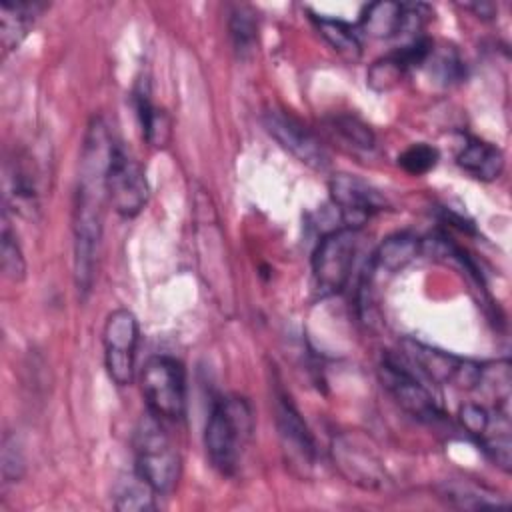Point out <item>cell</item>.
Returning a JSON list of instances; mask_svg holds the SVG:
<instances>
[{"mask_svg":"<svg viewBox=\"0 0 512 512\" xmlns=\"http://www.w3.org/2000/svg\"><path fill=\"white\" fill-rule=\"evenodd\" d=\"M316 22L320 34L324 40L346 60H358L362 52V44L356 32V26H352L346 20L330 18V16H312Z\"/></svg>","mask_w":512,"mask_h":512,"instance_id":"22","label":"cell"},{"mask_svg":"<svg viewBox=\"0 0 512 512\" xmlns=\"http://www.w3.org/2000/svg\"><path fill=\"white\" fill-rule=\"evenodd\" d=\"M134 102H136V114L140 120V128L148 144L160 148L170 138V118L166 112L156 108L150 100V84L148 80H140L134 90Z\"/></svg>","mask_w":512,"mask_h":512,"instance_id":"18","label":"cell"},{"mask_svg":"<svg viewBox=\"0 0 512 512\" xmlns=\"http://www.w3.org/2000/svg\"><path fill=\"white\" fill-rule=\"evenodd\" d=\"M134 470L158 492L168 494L178 480L180 458L162 420L152 412L140 418L134 432Z\"/></svg>","mask_w":512,"mask_h":512,"instance_id":"3","label":"cell"},{"mask_svg":"<svg viewBox=\"0 0 512 512\" xmlns=\"http://www.w3.org/2000/svg\"><path fill=\"white\" fill-rule=\"evenodd\" d=\"M48 8L38 0H2L0 2V40L4 52L20 46L38 16Z\"/></svg>","mask_w":512,"mask_h":512,"instance_id":"14","label":"cell"},{"mask_svg":"<svg viewBox=\"0 0 512 512\" xmlns=\"http://www.w3.org/2000/svg\"><path fill=\"white\" fill-rule=\"evenodd\" d=\"M466 8H470V10H474L478 16H482V18H490L492 14H494V6L492 4H486V2H480V4H468Z\"/></svg>","mask_w":512,"mask_h":512,"instance_id":"31","label":"cell"},{"mask_svg":"<svg viewBox=\"0 0 512 512\" xmlns=\"http://www.w3.org/2000/svg\"><path fill=\"white\" fill-rule=\"evenodd\" d=\"M24 470H26V462H24L22 446H20V442L14 434L6 432L4 438H2V478H4V484L18 482L24 476Z\"/></svg>","mask_w":512,"mask_h":512,"instance_id":"29","label":"cell"},{"mask_svg":"<svg viewBox=\"0 0 512 512\" xmlns=\"http://www.w3.org/2000/svg\"><path fill=\"white\" fill-rule=\"evenodd\" d=\"M0 262L4 276L12 282H20L26 276V260L22 254V248L18 244L16 232L12 230L8 222V214L4 210L2 214V232H0Z\"/></svg>","mask_w":512,"mask_h":512,"instance_id":"24","label":"cell"},{"mask_svg":"<svg viewBox=\"0 0 512 512\" xmlns=\"http://www.w3.org/2000/svg\"><path fill=\"white\" fill-rule=\"evenodd\" d=\"M228 30L234 44V50L240 58H246L256 48L258 20L248 6H234L228 18Z\"/></svg>","mask_w":512,"mask_h":512,"instance_id":"23","label":"cell"},{"mask_svg":"<svg viewBox=\"0 0 512 512\" xmlns=\"http://www.w3.org/2000/svg\"><path fill=\"white\" fill-rule=\"evenodd\" d=\"M378 376L396 404L410 416L428 424L444 420V412L436 396L396 358L384 356L378 364Z\"/></svg>","mask_w":512,"mask_h":512,"instance_id":"8","label":"cell"},{"mask_svg":"<svg viewBox=\"0 0 512 512\" xmlns=\"http://www.w3.org/2000/svg\"><path fill=\"white\" fill-rule=\"evenodd\" d=\"M140 340V328L134 312L116 308L108 314L102 330L104 364L116 386H128L134 380V360Z\"/></svg>","mask_w":512,"mask_h":512,"instance_id":"6","label":"cell"},{"mask_svg":"<svg viewBox=\"0 0 512 512\" xmlns=\"http://www.w3.org/2000/svg\"><path fill=\"white\" fill-rule=\"evenodd\" d=\"M330 198L342 212L348 228L360 226L368 216L384 208V198L376 188L352 174H336L330 180Z\"/></svg>","mask_w":512,"mask_h":512,"instance_id":"13","label":"cell"},{"mask_svg":"<svg viewBox=\"0 0 512 512\" xmlns=\"http://www.w3.org/2000/svg\"><path fill=\"white\" fill-rule=\"evenodd\" d=\"M142 396L148 412L160 420H180L186 412V372L184 366L166 354L146 360L140 374Z\"/></svg>","mask_w":512,"mask_h":512,"instance_id":"4","label":"cell"},{"mask_svg":"<svg viewBox=\"0 0 512 512\" xmlns=\"http://www.w3.org/2000/svg\"><path fill=\"white\" fill-rule=\"evenodd\" d=\"M6 182H8L6 196L12 198L14 208L16 206L30 208L32 204H36V198H38L36 170H34V164H30V158L26 154L14 152V158L8 160Z\"/></svg>","mask_w":512,"mask_h":512,"instance_id":"19","label":"cell"},{"mask_svg":"<svg viewBox=\"0 0 512 512\" xmlns=\"http://www.w3.org/2000/svg\"><path fill=\"white\" fill-rule=\"evenodd\" d=\"M252 428V408L244 398L222 396L214 400L204 428V448L210 464L222 476H232L238 470Z\"/></svg>","mask_w":512,"mask_h":512,"instance_id":"2","label":"cell"},{"mask_svg":"<svg viewBox=\"0 0 512 512\" xmlns=\"http://www.w3.org/2000/svg\"><path fill=\"white\" fill-rule=\"evenodd\" d=\"M262 120L266 132L302 164L314 170H324L330 164L320 140L294 116L282 110H268Z\"/></svg>","mask_w":512,"mask_h":512,"instance_id":"11","label":"cell"},{"mask_svg":"<svg viewBox=\"0 0 512 512\" xmlns=\"http://www.w3.org/2000/svg\"><path fill=\"white\" fill-rule=\"evenodd\" d=\"M330 130L338 134L350 148L370 152L376 146L374 132L368 124H364L360 118L352 114H340L330 120Z\"/></svg>","mask_w":512,"mask_h":512,"instance_id":"25","label":"cell"},{"mask_svg":"<svg viewBox=\"0 0 512 512\" xmlns=\"http://www.w3.org/2000/svg\"><path fill=\"white\" fill-rule=\"evenodd\" d=\"M398 164L412 176L426 174L438 164V150L424 142L412 144L398 156Z\"/></svg>","mask_w":512,"mask_h":512,"instance_id":"28","label":"cell"},{"mask_svg":"<svg viewBox=\"0 0 512 512\" xmlns=\"http://www.w3.org/2000/svg\"><path fill=\"white\" fill-rule=\"evenodd\" d=\"M332 458L342 476L362 488H378L384 482V466L362 436L340 434L332 442Z\"/></svg>","mask_w":512,"mask_h":512,"instance_id":"12","label":"cell"},{"mask_svg":"<svg viewBox=\"0 0 512 512\" xmlns=\"http://www.w3.org/2000/svg\"><path fill=\"white\" fill-rule=\"evenodd\" d=\"M156 496H160L136 470L122 476L114 486V506L118 510L146 512L156 508Z\"/></svg>","mask_w":512,"mask_h":512,"instance_id":"21","label":"cell"},{"mask_svg":"<svg viewBox=\"0 0 512 512\" xmlns=\"http://www.w3.org/2000/svg\"><path fill=\"white\" fill-rule=\"evenodd\" d=\"M418 250H420V240L416 236L406 234V232L392 234L374 252V256L368 264V272L370 274L400 272L404 266H408L416 258Z\"/></svg>","mask_w":512,"mask_h":512,"instance_id":"17","label":"cell"},{"mask_svg":"<svg viewBox=\"0 0 512 512\" xmlns=\"http://www.w3.org/2000/svg\"><path fill=\"white\" fill-rule=\"evenodd\" d=\"M456 164L470 176L490 182L504 170V154L490 142L480 138H466L456 154Z\"/></svg>","mask_w":512,"mask_h":512,"instance_id":"16","label":"cell"},{"mask_svg":"<svg viewBox=\"0 0 512 512\" xmlns=\"http://www.w3.org/2000/svg\"><path fill=\"white\" fill-rule=\"evenodd\" d=\"M404 352L434 382H450L460 388H476L480 384L482 364L462 360L416 340H404Z\"/></svg>","mask_w":512,"mask_h":512,"instance_id":"10","label":"cell"},{"mask_svg":"<svg viewBox=\"0 0 512 512\" xmlns=\"http://www.w3.org/2000/svg\"><path fill=\"white\" fill-rule=\"evenodd\" d=\"M408 72V68L404 66L402 58L398 56V52H390L388 56L376 60L370 68H368V74H366V80H368V86L376 92H386L390 88H394L402 76Z\"/></svg>","mask_w":512,"mask_h":512,"instance_id":"26","label":"cell"},{"mask_svg":"<svg viewBox=\"0 0 512 512\" xmlns=\"http://www.w3.org/2000/svg\"><path fill=\"white\" fill-rule=\"evenodd\" d=\"M438 498L458 510H506L508 502L494 490L468 480H444Z\"/></svg>","mask_w":512,"mask_h":512,"instance_id":"15","label":"cell"},{"mask_svg":"<svg viewBox=\"0 0 512 512\" xmlns=\"http://www.w3.org/2000/svg\"><path fill=\"white\" fill-rule=\"evenodd\" d=\"M460 424L464 426V430L478 442L486 432L488 428L492 426L494 422V416L480 404H464L460 408Z\"/></svg>","mask_w":512,"mask_h":512,"instance_id":"30","label":"cell"},{"mask_svg":"<svg viewBox=\"0 0 512 512\" xmlns=\"http://www.w3.org/2000/svg\"><path fill=\"white\" fill-rule=\"evenodd\" d=\"M106 190L108 202L124 218H134L136 214H140L148 200L144 170L118 140H114L110 148Z\"/></svg>","mask_w":512,"mask_h":512,"instance_id":"7","label":"cell"},{"mask_svg":"<svg viewBox=\"0 0 512 512\" xmlns=\"http://www.w3.org/2000/svg\"><path fill=\"white\" fill-rule=\"evenodd\" d=\"M112 134L100 116H94L86 128L80 166L74 190L72 234H74V280L80 298L92 290L98 250L102 240L104 204L108 200L106 174L110 164Z\"/></svg>","mask_w":512,"mask_h":512,"instance_id":"1","label":"cell"},{"mask_svg":"<svg viewBox=\"0 0 512 512\" xmlns=\"http://www.w3.org/2000/svg\"><path fill=\"white\" fill-rule=\"evenodd\" d=\"M358 28L374 38H390L404 30V4L372 2L364 8Z\"/></svg>","mask_w":512,"mask_h":512,"instance_id":"20","label":"cell"},{"mask_svg":"<svg viewBox=\"0 0 512 512\" xmlns=\"http://www.w3.org/2000/svg\"><path fill=\"white\" fill-rule=\"evenodd\" d=\"M356 252V228H336L320 238L312 254V276L314 286L322 296H332L344 290L352 274Z\"/></svg>","mask_w":512,"mask_h":512,"instance_id":"5","label":"cell"},{"mask_svg":"<svg viewBox=\"0 0 512 512\" xmlns=\"http://www.w3.org/2000/svg\"><path fill=\"white\" fill-rule=\"evenodd\" d=\"M274 418L286 460L300 474L310 472L316 458L314 438L306 422L302 420L298 408L294 406L292 398L280 384L274 386Z\"/></svg>","mask_w":512,"mask_h":512,"instance_id":"9","label":"cell"},{"mask_svg":"<svg viewBox=\"0 0 512 512\" xmlns=\"http://www.w3.org/2000/svg\"><path fill=\"white\" fill-rule=\"evenodd\" d=\"M426 64H430V74H434L442 84L460 82L464 76V64L454 48L432 50Z\"/></svg>","mask_w":512,"mask_h":512,"instance_id":"27","label":"cell"}]
</instances>
